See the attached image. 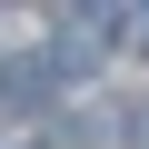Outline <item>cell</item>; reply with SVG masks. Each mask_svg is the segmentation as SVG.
<instances>
[{
    "instance_id": "4",
    "label": "cell",
    "mask_w": 149,
    "mask_h": 149,
    "mask_svg": "<svg viewBox=\"0 0 149 149\" xmlns=\"http://www.w3.org/2000/svg\"><path fill=\"white\" fill-rule=\"evenodd\" d=\"M129 40H139V60H149V10H139V30H129Z\"/></svg>"
},
{
    "instance_id": "3",
    "label": "cell",
    "mask_w": 149,
    "mask_h": 149,
    "mask_svg": "<svg viewBox=\"0 0 149 149\" xmlns=\"http://www.w3.org/2000/svg\"><path fill=\"white\" fill-rule=\"evenodd\" d=\"M129 149H149V100H139V119H129Z\"/></svg>"
},
{
    "instance_id": "2",
    "label": "cell",
    "mask_w": 149,
    "mask_h": 149,
    "mask_svg": "<svg viewBox=\"0 0 149 149\" xmlns=\"http://www.w3.org/2000/svg\"><path fill=\"white\" fill-rule=\"evenodd\" d=\"M30 90H50V60H10L0 70V109H30Z\"/></svg>"
},
{
    "instance_id": "1",
    "label": "cell",
    "mask_w": 149,
    "mask_h": 149,
    "mask_svg": "<svg viewBox=\"0 0 149 149\" xmlns=\"http://www.w3.org/2000/svg\"><path fill=\"white\" fill-rule=\"evenodd\" d=\"M109 20H119V10H70V30H60V60H50V70H90V60L109 50Z\"/></svg>"
}]
</instances>
